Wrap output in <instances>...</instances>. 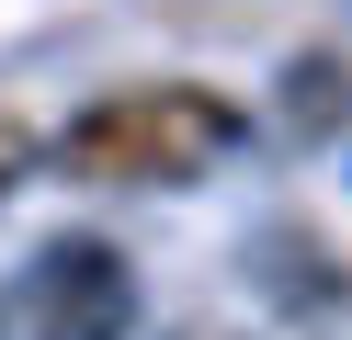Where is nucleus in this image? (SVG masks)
Returning <instances> with one entry per match:
<instances>
[{"mask_svg": "<svg viewBox=\"0 0 352 340\" xmlns=\"http://www.w3.org/2000/svg\"><path fill=\"white\" fill-rule=\"evenodd\" d=\"M137 317V272L114 238H57L12 284V340H125Z\"/></svg>", "mask_w": 352, "mask_h": 340, "instance_id": "nucleus-2", "label": "nucleus"}, {"mask_svg": "<svg viewBox=\"0 0 352 340\" xmlns=\"http://www.w3.org/2000/svg\"><path fill=\"white\" fill-rule=\"evenodd\" d=\"M239 148H250V102H228L216 80H137L57 125L69 181H114V193H182V181L228 170Z\"/></svg>", "mask_w": 352, "mask_h": 340, "instance_id": "nucleus-1", "label": "nucleus"}, {"mask_svg": "<svg viewBox=\"0 0 352 340\" xmlns=\"http://www.w3.org/2000/svg\"><path fill=\"white\" fill-rule=\"evenodd\" d=\"M34 159H46V136H34L23 113H0V204H12V193L34 181Z\"/></svg>", "mask_w": 352, "mask_h": 340, "instance_id": "nucleus-4", "label": "nucleus"}, {"mask_svg": "<svg viewBox=\"0 0 352 340\" xmlns=\"http://www.w3.org/2000/svg\"><path fill=\"white\" fill-rule=\"evenodd\" d=\"M352 125V57L341 45H307L284 68V136H341Z\"/></svg>", "mask_w": 352, "mask_h": 340, "instance_id": "nucleus-3", "label": "nucleus"}]
</instances>
